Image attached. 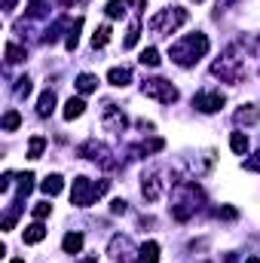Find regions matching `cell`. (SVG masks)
<instances>
[{
	"mask_svg": "<svg viewBox=\"0 0 260 263\" xmlns=\"http://www.w3.org/2000/svg\"><path fill=\"white\" fill-rule=\"evenodd\" d=\"M202 202H205V193H202L199 184L178 181L172 187V205H169V211H172V217L178 223H187V220H193L196 214L202 211Z\"/></svg>",
	"mask_w": 260,
	"mask_h": 263,
	"instance_id": "obj_1",
	"label": "cell"
},
{
	"mask_svg": "<svg viewBox=\"0 0 260 263\" xmlns=\"http://www.w3.org/2000/svg\"><path fill=\"white\" fill-rule=\"evenodd\" d=\"M208 37L205 34H184L181 40H175L172 46H169V59L175 62V65H181V67H193L199 59H205L208 55Z\"/></svg>",
	"mask_w": 260,
	"mask_h": 263,
	"instance_id": "obj_2",
	"label": "cell"
},
{
	"mask_svg": "<svg viewBox=\"0 0 260 263\" xmlns=\"http://www.w3.org/2000/svg\"><path fill=\"white\" fill-rule=\"evenodd\" d=\"M110 190V181H89V178H73V187H70V205H77V208H89V205H95L98 199L104 196Z\"/></svg>",
	"mask_w": 260,
	"mask_h": 263,
	"instance_id": "obj_3",
	"label": "cell"
},
{
	"mask_svg": "<svg viewBox=\"0 0 260 263\" xmlns=\"http://www.w3.org/2000/svg\"><path fill=\"white\" fill-rule=\"evenodd\" d=\"M187 18H190V12L187 9H181V6H165V9H159L150 22H147V28L153 31V34H175L181 25H187Z\"/></svg>",
	"mask_w": 260,
	"mask_h": 263,
	"instance_id": "obj_4",
	"label": "cell"
},
{
	"mask_svg": "<svg viewBox=\"0 0 260 263\" xmlns=\"http://www.w3.org/2000/svg\"><path fill=\"white\" fill-rule=\"evenodd\" d=\"M211 73L214 77H220L224 83H242L245 80V62L239 59V52H236V46H230L214 65H211Z\"/></svg>",
	"mask_w": 260,
	"mask_h": 263,
	"instance_id": "obj_5",
	"label": "cell"
},
{
	"mask_svg": "<svg viewBox=\"0 0 260 263\" xmlns=\"http://www.w3.org/2000/svg\"><path fill=\"white\" fill-rule=\"evenodd\" d=\"M141 92H144L147 98L159 101V104H175V101H178V89H175L169 80H162V77L144 80V83H141Z\"/></svg>",
	"mask_w": 260,
	"mask_h": 263,
	"instance_id": "obj_6",
	"label": "cell"
},
{
	"mask_svg": "<svg viewBox=\"0 0 260 263\" xmlns=\"http://www.w3.org/2000/svg\"><path fill=\"white\" fill-rule=\"evenodd\" d=\"M77 156H83V159H92V162L104 165L107 172L120 168V162H117V159H110V150H107V144H98V141H86V144L77 150Z\"/></svg>",
	"mask_w": 260,
	"mask_h": 263,
	"instance_id": "obj_7",
	"label": "cell"
},
{
	"mask_svg": "<svg viewBox=\"0 0 260 263\" xmlns=\"http://www.w3.org/2000/svg\"><path fill=\"white\" fill-rule=\"evenodd\" d=\"M101 126L114 135H123L129 129V117L123 114V107H117L114 101H104V110H101Z\"/></svg>",
	"mask_w": 260,
	"mask_h": 263,
	"instance_id": "obj_8",
	"label": "cell"
},
{
	"mask_svg": "<svg viewBox=\"0 0 260 263\" xmlns=\"http://www.w3.org/2000/svg\"><path fill=\"white\" fill-rule=\"evenodd\" d=\"M162 190H165L162 172H156V168H147V172L141 175V196L147 199V202H156V199L162 196Z\"/></svg>",
	"mask_w": 260,
	"mask_h": 263,
	"instance_id": "obj_9",
	"label": "cell"
},
{
	"mask_svg": "<svg viewBox=\"0 0 260 263\" xmlns=\"http://www.w3.org/2000/svg\"><path fill=\"white\" fill-rule=\"evenodd\" d=\"M224 92H217V89H205V92H196L193 95V107L199 114H217L220 107H224Z\"/></svg>",
	"mask_w": 260,
	"mask_h": 263,
	"instance_id": "obj_10",
	"label": "cell"
},
{
	"mask_svg": "<svg viewBox=\"0 0 260 263\" xmlns=\"http://www.w3.org/2000/svg\"><path fill=\"white\" fill-rule=\"evenodd\" d=\"M107 254L114 257L117 263H132L138 254H135V245H132L129 236H123V233H117L114 239H110V245H107Z\"/></svg>",
	"mask_w": 260,
	"mask_h": 263,
	"instance_id": "obj_11",
	"label": "cell"
},
{
	"mask_svg": "<svg viewBox=\"0 0 260 263\" xmlns=\"http://www.w3.org/2000/svg\"><path fill=\"white\" fill-rule=\"evenodd\" d=\"M165 147L162 138H150V141H141V144H132L129 147V159H147L150 153H159Z\"/></svg>",
	"mask_w": 260,
	"mask_h": 263,
	"instance_id": "obj_12",
	"label": "cell"
},
{
	"mask_svg": "<svg viewBox=\"0 0 260 263\" xmlns=\"http://www.w3.org/2000/svg\"><path fill=\"white\" fill-rule=\"evenodd\" d=\"M211 165H214V153H211V150H208V153H202V156H193V159H187V168L193 172L196 178L208 175V172H211Z\"/></svg>",
	"mask_w": 260,
	"mask_h": 263,
	"instance_id": "obj_13",
	"label": "cell"
},
{
	"mask_svg": "<svg viewBox=\"0 0 260 263\" xmlns=\"http://www.w3.org/2000/svg\"><path fill=\"white\" fill-rule=\"evenodd\" d=\"M233 120H236V126H257L260 123V110L254 104H242L236 114H233Z\"/></svg>",
	"mask_w": 260,
	"mask_h": 263,
	"instance_id": "obj_14",
	"label": "cell"
},
{
	"mask_svg": "<svg viewBox=\"0 0 260 263\" xmlns=\"http://www.w3.org/2000/svg\"><path fill=\"white\" fill-rule=\"evenodd\" d=\"M107 83L117 86V89H126L132 83V67H110L107 70Z\"/></svg>",
	"mask_w": 260,
	"mask_h": 263,
	"instance_id": "obj_15",
	"label": "cell"
},
{
	"mask_svg": "<svg viewBox=\"0 0 260 263\" xmlns=\"http://www.w3.org/2000/svg\"><path fill=\"white\" fill-rule=\"evenodd\" d=\"M52 110H55V92H52V89H46V92L37 98V117H40V120H46V117H52Z\"/></svg>",
	"mask_w": 260,
	"mask_h": 263,
	"instance_id": "obj_16",
	"label": "cell"
},
{
	"mask_svg": "<svg viewBox=\"0 0 260 263\" xmlns=\"http://www.w3.org/2000/svg\"><path fill=\"white\" fill-rule=\"evenodd\" d=\"M46 239V227L37 220V223H31V227H25V233H22V242L25 245H40Z\"/></svg>",
	"mask_w": 260,
	"mask_h": 263,
	"instance_id": "obj_17",
	"label": "cell"
},
{
	"mask_svg": "<svg viewBox=\"0 0 260 263\" xmlns=\"http://www.w3.org/2000/svg\"><path fill=\"white\" fill-rule=\"evenodd\" d=\"M83 114H86V101H83V98H67L65 110H62V117H65L67 123H73V120H80Z\"/></svg>",
	"mask_w": 260,
	"mask_h": 263,
	"instance_id": "obj_18",
	"label": "cell"
},
{
	"mask_svg": "<svg viewBox=\"0 0 260 263\" xmlns=\"http://www.w3.org/2000/svg\"><path fill=\"white\" fill-rule=\"evenodd\" d=\"M135 263H159V245H156V242H144V245L138 248Z\"/></svg>",
	"mask_w": 260,
	"mask_h": 263,
	"instance_id": "obj_19",
	"label": "cell"
},
{
	"mask_svg": "<svg viewBox=\"0 0 260 263\" xmlns=\"http://www.w3.org/2000/svg\"><path fill=\"white\" fill-rule=\"evenodd\" d=\"M40 190H43L46 196H59V193L65 190V181H62V175H46V178L40 181Z\"/></svg>",
	"mask_w": 260,
	"mask_h": 263,
	"instance_id": "obj_20",
	"label": "cell"
},
{
	"mask_svg": "<svg viewBox=\"0 0 260 263\" xmlns=\"http://www.w3.org/2000/svg\"><path fill=\"white\" fill-rule=\"evenodd\" d=\"M70 25H73V18H59V22H55V25H49V28H46V34H43V43H55V40H59V37H62V31H65V28H70Z\"/></svg>",
	"mask_w": 260,
	"mask_h": 263,
	"instance_id": "obj_21",
	"label": "cell"
},
{
	"mask_svg": "<svg viewBox=\"0 0 260 263\" xmlns=\"http://www.w3.org/2000/svg\"><path fill=\"white\" fill-rule=\"evenodd\" d=\"M73 86H77V92H80V95H92V92L98 89V77H92V73H80Z\"/></svg>",
	"mask_w": 260,
	"mask_h": 263,
	"instance_id": "obj_22",
	"label": "cell"
},
{
	"mask_svg": "<svg viewBox=\"0 0 260 263\" xmlns=\"http://www.w3.org/2000/svg\"><path fill=\"white\" fill-rule=\"evenodd\" d=\"M230 147H233L236 156H245V153H248V135H245V132H233V135H230Z\"/></svg>",
	"mask_w": 260,
	"mask_h": 263,
	"instance_id": "obj_23",
	"label": "cell"
},
{
	"mask_svg": "<svg viewBox=\"0 0 260 263\" xmlns=\"http://www.w3.org/2000/svg\"><path fill=\"white\" fill-rule=\"evenodd\" d=\"M62 248H65V254H80V248H83V233H67L65 239H62Z\"/></svg>",
	"mask_w": 260,
	"mask_h": 263,
	"instance_id": "obj_24",
	"label": "cell"
},
{
	"mask_svg": "<svg viewBox=\"0 0 260 263\" xmlns=\"http://www.w3.org/2000/svg\"><path fill=\"white\" fill-rule=\"evenodd\" d=\"M43 150H46V138H43V135H34V138L28 141V159H40Z\"/></svg>",
	"mask_w": 260,
	"mask_h": 263,
	"instance_id": "obj_25",
	"label": "cell"
},
{
	"mask_svg": "<svg viewBox=\"0 0 260 263\" xmlns=\"http://www.w3.org/2000/svg\"><path fill=\"white\" fill-rule=\"evenodd\" d=\"M46 15H49L46 0H28V18H46Z\"/></svg>",
	"mask_w": 260,
	"mask_h": 263,
	"instance_id": "obj_26",
	"label": "cell"
},
{
	"mask_svg": "<svg viewBox=\"0 0 260 263\" xmlns=\"http://www.w3.org/2000/svg\"><path fill=\"white\" fill-rule=\"evenodd\" d=\"M129 3H135V0H110V3H107V9H104V12H107V18H123V15L129 12V9H126Z\"/></svg>",
	"mask_w": 260,
	"mask_h": 263,
	"instance_id": "obj_27",
	"label": "cell"
},
{
	"mask_svg": "<svg viewBox=\"0 0 260 263\" xmlns=\"http://www.w3.org/2000/svg\"><path fill=\"white\" fill-rule=\"evenodd\" d=\"M80 28H83V18H73V25L67 28V37H65V46L73 52L77 49V43H80Z\"/></svg>",
	"mask_w": 260,
	"mask_h": 263,
	"instance_id": "obj_28",
	"label": "cell"
},
{
	"mask_svg": "<svg viewBox=\"0 0 260 263\" xmlns=\"http://www.w3.org/2000/svg\"><path fill=\"white\" fill-rule=\"evenodd\" d=\"M18 126H22V114H18V110H6L3 120H0V129L3 132H15Z\"/></svg>",
	"mask_w": 260,
	"mask_h": 263,
	"instance_id": "obj_29",
	"label": "cell"
},
{
	"mask_svg": "<svg viewBox=\"0 0 260 263\" xmlns=\"http://www.w3.org/2000/svg\"><path fill=\"white\" fill-rule=\"evenodd\" d=\"M110 43V25H101L95 34H92V49H104Z\"/></svg>",
	"mask_w": 260,
	"mask_h": 263,
	"instance_id": "obj_30",
	"label": "cell"
},
{
	"mask_svg": "<svg viewBox=\"0 0 260 263\" xmlns=\"http://www.w3.org/2000/svg\"><path fill=\"white\" fill-rule=\"evenodd\" d=\"M159 62H162V59H159V49H156V46H147V49L141 52V65L144 67H159Z\"/></svg>",
	"mask_w": 260,
	"mask_h": 263,
	"instance_id": "obj_31",
	"label": "cell"
},
{
	"mask_svg": "<svg viewBox=\"0 0 260 263\" xmlns=\"http://www.w3.org/2000/svg\"><path fill=\"white\" fill-rule=\"evenodd\" d=\"M25 59H28V52H25L22 46L6 43V62H9V65H18V62H25Z\"/></svg>",
	"mask_w": 260,
	"mask_h": 263,
	"instance_id": "obj_32",
	"label": "cell"
},
{
	"mask_svg": "<svg viewBox=\"0 0 260 263\" xmlns=\"http://www.w3.org/2000/svg\"><path fill=\"white\" fill-rule=\"evenodd\" d=\"M31 190H34V175H31V172L18 175V199H25Z\"/></svg>",
	"mask_w": 260,
	"mask_h": 263,
	"instance_id": "obj_33",
	"label": "cell"
},
{
	"mask_svg": "<svg viewBox=\"0 0 260 263\" xmlns=\"http://www.w3.org/2000/svg\"><path fill=\"white\" fill-rule=\"evenodd\" d=\"M138 34H141V22L135 18V22L129 25V34H126V40H123V49H132V46L138 43Z\"/></svg>",
	"mask_w": 260,
	"mask_h": 263,
	"instance_id": "obj_34",
	"label": "cell"
},
{
	"mask_svg": "<svg viewBox=\"0 0 260 263\" xmlns=\"http://www.w3.org/2000/svg\"><path fill=\"white\" fill-rule=\"evenodd\" d=\"M12 92H15L18 98H28V95H31V80H28V77H18L15 86H12Z\"/></svg>",
	"mask_w": 260,
	"mask_h": 263,
	"instance_id": "obj_35",
	"label": "cell"
},
{
	"mask_svg": "<svg viewBox=\"0 0 260 263\" xmlns=\"http://www.w3.org/2000/svg\"><path fill=\"white\" fill-rule=\"evenodd\" d=\"M49 214H52V205H49V202H37V205H34V217H37V220H46Z\"/></svg>",
	"mask_w": 260,
	"mask_h": 263,
	"instance_id": "obj_36",
	"label": "cell"
},
{
	"mask_svg": "<svg viewBox=\"0 0 260 263\" xmlns=\"http://www.w3.org/2000/svg\"><path fill=\"white\" fill-rule=\"evenodd\" d=\"M214 217H217V220H220V217H224V220H236V217H239V211H236V208H230V205H224V208H214Z\"/></svg>",
	"mask_w": 260,
	"mask_h": 263,
	"instance_id": "obj_37",
	"label": "cell"
},
{
	"mask_svg": "<svg viewBox=\"0 0 260 263\" xmlns=\"http://www.w3.org/2000/svg\"><path fill=\"white\" fill-rule=\"evenodd\" d=\"M129 211V202L126 199H114L110 202V214H126Z\"/></svg>",
	"mask_w": 260,
	"mask_h": 263,
	"instance_id": "obj_38",
	"label": "cell"
},
{
	"mask_svg": "<svg viewBox=\"0 0 260 263\" xmlns=\"http://www.w3.org/2000/svg\"><path fill=\"white\" fill-rule=\"evenodd\" d=\"M245 168H248V172H260V150L254 153V156L245 159Z\"/></svg>",
	"mask_w": 260,
	"mask_h": 263,
	"instance_id": "obj_39",
	"label": "cell"
},
{
	"mask_svg": "<svg viewBox=\"0 0 260 263\" xmlns=\"http://www.w3.org/2000/svg\"><path fill=\"white\" fill-rule=\"evenodd\" d=\"M12 178H15V175H12V172H6V175H3V178H0V190H3V193H6V190H9V187H12Z\"/></svg>",
	"mask_w": 260,
	"mask_h": 263,
	"instance_id": "obj_40",
	"label": "cell"
},
{
	"mask_svg": "<svg viewBox=\"0 0 260 263\" xmlns=\"http://www.w3.org/2000/svg\"><path fill=\"white\" fill-rule=\"evenodd\" d=\"M15 3H18V0H3V9H6V12H9V9H12V6H15Z\"/></svg>",
	"mask_w": 260,
	"mask_h": 263,
	"instance_id": "obj_41",
	"label": "cell"
},
{
	"mask_svg": "<svg viewBox=\"0 0 260 263\" xmlns=\"http://www.w3.org/2000/svg\"><path fill=\"white\" fill-rule=\"evenodd\" d=\"M83 263H98V254H89V257H86Z\"/></svg>",
	"mask_w": 260,
	"mask_h": 263,
	"instance_id": "obj_42",
	"label": "cell"
},
{
	"mask_svg": "<svg viewBox=\"0 0 260 263\" xmlns=\"http://www.w3.org/2000/svg\"><path fill=\"white\" fill-rule=\"evenodd\" d=\"M9 263H25V257H12Z\"/></svg>",
	"mask_w": 260,
	"mask_h": 263,
	"instance_id": "obj_43",
	"label": "cell"
},
{
	"mask_svg": "<svg viewBox=\"0 0 260 263\" xmlns=\"http://www.w3.org/2000/svg\"><path fill=\"white\" fill-rule=\"evenodd\" d=\"M245 263H260V257H248V260H245Z\"/></svg>",
	"mask_w": 260,
	"mask_h": 263,
	"instance_id": "obj_44",
	"label": "cell"
},
{
	"mask_svg": "<svg viewBox=\"0 0 260 263\" xmlns=\"http://www.w3.org/2000/svg\"><path fill=\"white\" fill-rule=\"evenodd\" d=\"M193 3H205V0H193Z\"/></svg>",
	"mask_w": 260,
	"mask_h": 263,
	"instance_id": "obj_45",
	"label": "cell"
},
{
	"mask_svg": "<svg viewBox=\"0 0 260 263\" xmlns=\"http://www.w3.org/2000/svg\"><path fill=\"white\" fill-rule=\"evenodd\" d=\"M257 49H260V40H257Z\"/></svg>",
	"mask_w": 260,
	"mask_h": 263,
	"instance_id": "obj_46",
	"label": "cell"
}]
</instances>
